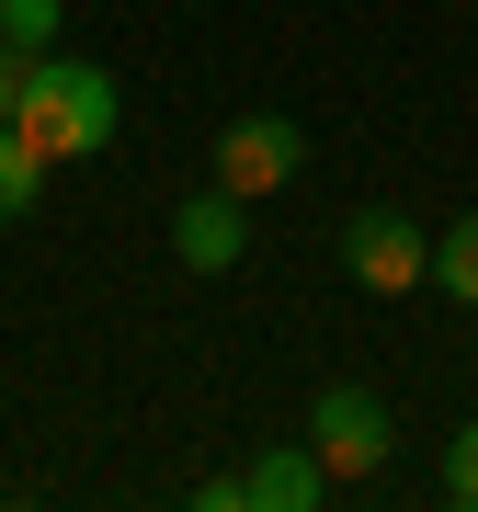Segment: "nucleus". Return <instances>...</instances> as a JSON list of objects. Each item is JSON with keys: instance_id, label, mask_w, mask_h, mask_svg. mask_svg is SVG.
<instances>
[{"instance_id": "obj_1", "label": "nucleus", "mask_w": 478, "mask_h": 512, "mask_svg": "<svg viewBox=\"0 0 478 512\" xmlns=\"http://www.w3.org/2000/svg\"><path fill=\"white\" fill-rule=\"evenodd\" d=\"M114 114H126V103H114V80L103 69H80V57H23V92H12V137L23 148H35V160L57 171V160H92V148L114 137Z\"/></svg>"}, {"instance_id": "obj_2", "label": "nucleus", "mask_w": 478, "mask_h": 512, "mask_svg": "<svg viewBox=\"0 0 478 512\" xmlns=\"http://www.w3.org/2000/svg\"><path fill=\"white\" fill-rule=\"evenodd\" d=\"M308 456L331 467V490H342V478H376L387 456H399V421H387L376 387H319V410H308Z\"/></svg>"}, {"instance_id": "obj_3", "label": "nucleus", "mask_w": 478, "mask_h": 512, "mask_svg": "<svg viewBox=\"0 0 478 512\" xmlns=\"http://www.w3.org/2000/svg\"><path fill=\"white\" fill-rule=\"evenodd\" d=\"M342 274H353V285H365V296H410V285H422V274H433V239H422V228H410V217H399V205H365V217H353V228H342Z\"/></svg>"}, {"instance_id": "obj_4", "label": "nucleus", "mask_w": 478, "mask_h": 512, "mask_svg": "<svg viewBox=\"0 0 478 512\" xmlns=\"http://www.w3.org/2000/svg\"><path fill=\"white\" fill-rule=\"evenodd\" d=\"M296 160H308V137H296V114H239V126L217 137V183L251 205V194H274L296 183Z\"/></svg>"}, {"instance_id": "obj_5", "label": "nucleus", "mask_w": 478, "mask_h": 512, "mask_svg": "<svg viewBox=\"0 0 478 512\" xmlns=\"http://www.w3.org/2000/svg\"><path fill=\"white\" fill-rule=\"evenodd\" d=\"M319 501H331V467L308 444H274V456L239 467V512H319Z\"/></svg>"}, {"instance_id": "obj_6", "label": "nucleus", "mask_w": 478, "mask_h": 512, "mask_svg": "<svg viewBox=\"0 0 478 512\" xmlns=\"http://www.w3.org/2000/svg\"><path fill=\"white\" fill-rule=\"evenodd\" d=\"M171 251H183L194 274H228V262L251 251V228H239V194H228V183H217V194H194L183 217H171Z\"/></svg>"}, {"instance_id": "obj_7", "label": "nucleus", "mask_w": 478, "mask_h": 512, "mask_svg": "<svg viewBox=\"0 0 478 512\" xmlns=\"http://www.w3.org/2000/svg\"><path fill=\"white\" fill-rule=\"evenodd\" d=\"M433 285L456 296V308H478V205H467V217L433 239Z\"/></svg>"}, {"instance_id": "obj_8", "label": "nucleus", "mask_w": 478, "mask_h": 512, "mask_svg": "<svg viewBox=\"0 0 478 512\" xmlns=\"http://www.w3.org/2000/svg\"><path fill=\"white\" fill-rule=\"evenodd\" d=\"M35 194H46V160H35L12 126H0V228H12V217H35Z\"/></svg>"}, {"instance_id": "obj_9", "label": "nucleus", "mask_w": 478, "mask_h": 512, "mask_svg": "<svg viewBox=\"0 0 478 512\" xmlns=\"http://www.w3.org/2000/svg\"><path fill=\"white\" fill-rule=\"evenodd\" d=\"M0 46H12V57H46L57 46V0H0Z\"/></svg>"}, {"instance_id": "obj_10", "label": "nucleus", "mask_w": 478, "mask_h": 512, "mask_svg": "<svg viewBox=\"0 0 478 512\" xmlns=\"http://www.w3.org/2000/svg\"><path fill=\"white\" fill-rule=\"evenodd\" d=\"M444 501L478 512V421H456V433H444Z\"/></svg>"}, {"instance_id": "obj_11", "label": "nucleus", "mask_w": 478, "mask_h": 512, "mask_svg": "<svg viewBox=\"0 0 478 512\" xmlns=\"http://www.w3.org/2000/svg\"><path fill=\"white\" fill-rule=\"evenodd\" d=\"M12 92H23V57L0 46V126H12Z\"/></svg>"}]
</instances>
